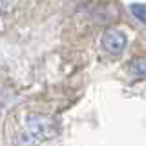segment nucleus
I'll return each instance as SVG.
<instances>
[{"label":"nucleus","mask_w":146,"mask_h":146,"mask_svg":"<svg viewBox=\"0 0 146 146\" xmlns=\"http://www.w3.org/2000/svg\"><path fill=\"white\" fill-rule=\"evenodd\" d=\"M130 11L133 13V17L137 20H141L143 24H146V4H130Z\"/></svg>","instance_id":"4"},{"label":"nucleus","mask_w":146,"mask_h":146,"mask_svg":"<svg viewBox=\"0 0 146 146\" xmlns=\"http://www.w3.org/2000/svg\"><path fill=\"white\" fill-rule=\"evenodd\" d=\"M26 128L38 141L53 139L60 131V124L57 119L51 115H44V113H29L26 117Z\"/></svg>","instance_id":"1"},{"label":"nucleus","mask_w":146,"mask_h":146,"mask_svg":"<svg viewBox=\"0 0 146 146\" xmlns=\"http://www.w3.org/2000/svg\"><path fill=\"white\" fill-rule=\"evenodd\" d=\"M126 70H128V73H130L131 77L144 79L146 77V57H135L133 60L128 62Z\"/></svg>","instance_id":"3"},{"label":"nucleus","mask_w":146,"mask_h":146,"mask_svg":"<svg viewBox=\"0 0 146 146\" xmlns=\"http://www.w3.org/2000/svg\"><path fill=\"white\" fill-rule=\"evenodd\" d=\"M15 7V2H0V15H6Z\"/></svg>","instance_id":"5"},{"label":"nucleus","mask_w":146,"mask_h":146,"mask_svg":"<svg viewBox=\"0 0 146 146\" xmlns=\"http://www.w3.org/2000/svg\"><path fill=\"white\" fill-rule=\"evenodd\" d=\"M126 35L119 29H106L102 35V46L108 53H113V55H119L122 49L126 48Z\"/></svg>","instance_id":"2"}]
</instances>
